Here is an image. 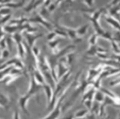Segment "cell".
<instances>
[{
  "label": "cell",
  "instance_id": "obj_15",
  "mask_svg": "<svg viewBox=\"0 0 120 119\" xmlns=\"http://www.w3.org/2000/svg\"><path fill=\"white\" fill-rule=\"evenodd\" d=\"M88 113H89V110H87V108H85V110H80L75 114V119L85 118V117L88 115Z\"/></svg>",
  "mask_w": 120,
  "mask_h": 119
},
{
  "label": "cell",
  "instance_id": "obj_4",
  "mask_svg": "<svg viewBox=\"0 0 120 119\" xmlns=\"http://www.w3.org/2000/svg\"><path fill=\"white\" fill-rule=\"evenodd\" d=\"M68 71H69L68 65L62 63V62H59V63H57V65H56V73H57V78H59V80L63 76H65Z\"/></svg>",
  "mask_w": 120,
  "mask_h": 119
},
{
  "label": "cell",
  "instance_id": "obj_2",
  "mask_svg": "<svg viewBox=\"0 0 120 119\" xmlns=\"http://www.w3.org/2000/svg\"><path fill=\"white\" fill-rule=\"evenodd\" d=\"M32 97H33V95H31V94H27V95H25V96L19 97V105H20L21 110L23 111V113L27 114L28 116H30V113H29V111H28L27 105H28L29 100L32 98Z\"/></svg>",
  "mask_w": 120,
  "mask_h": 119
},
{
  "label": "cell",
  "instance_id": "obj_22",
  "mask_svg": "<svg viewBox=\"0 0 120 119\" xmlns=\"http://www.w3.org/2000/svg\"><path fill=\"white\" fill-rule=\"evenodd\" d=\"M49 14L50 13H49V11H48V9L47 8H45V7L41 8V11H39V15H41L44 19H46V20H47V18L49 17Z\"/></svg>",
  "mask_w": 120,
  "mask_h": 119
},
{
  "label": "cell",
  "instance_id": "obj_26",
  "mask_svg": "<svg viewBox=\"0 0 120 119\" xmlns=\"http://www.w3.org/2000/svg\"><path fill=\"white\" fill-rule=\"evenodd\" d=\"M10 20H11V14H10V15H7V16H3V17L0 19V26L5 25V23Z\"/></svg>",
  "mask_w": 120,
  "mask_h": 119
},
{
  "label": "cell",
  "instance_id": "obj_42",
  "mask_svg": "<svg viewBox=\"0 0 120 119\" xmlns=\"http://www.w3.org/2000/svg\"><path fill=\"white\" fill-rule=\"evenodd\" d=\"M80 119H84V118H80Z\"/></svg>",
  "mask_w": 120,
  "mask_h": 119
},
{
  "label": "cell",
  "instance_id": "obj_8",
  "mask_svg": "<svg viewBox=\"0 0 120 119\" xmlns=\"http://www.w3.org/2000/svg\"><path fill=\"white\" fill-rule=\"evenodd\" d=\"M0 106L5 110H9L10 107V99L8 98L7 95L0 92Z\"/></svg>",
  "mask_w": 120,
  "mask_h": 119
},
{
  "label": "cell",
  "instance_id": "obj_1",
  "mask_svg": "<svg viewBox=\"0 0 120 119\" xmlns=\"http://www.w3.org/2000/svg\"><path fill=\"white\" fill-rule=\"evenodd\" d=\"M41 90H43V85L37 83L35 81V79L33 78V76H30V86L27 94H31L33 96H38Z\"/></svg>",
  "mask_w": 120,
  "mask_h": 119
},
{
  "label": "cell",
  "instance_id": "obj_36",
  "mask_svg": "<svg viewBox=\"0 0 120 119\" xmlns=\"http://www.w3.org/2000/svg\"><path fill=\"white\" fill-rule=\"evenodd\" d=\"M97 52H100V53H107V50L103 47H100V46H97Z\"/></svg>",
  "mask_w": 120,
  "mask_h": 119
},
{
  "label": "cell",
  "instance_id": "obj_43",
  "mask_svg": "<svg viewBox=\"0 0 120 119\" xmlns=\"http://www.w3.org/2000/svg\"><path fill=\"white\" fill-rule=\"evenodd\" d=\"M118 119H120V118H118Z\"/></svg>",
  "mask_w": 120,
  "mask_h": 119
},
{
  "label": "cell",
  "instance_id": "obj_20",
  "mask_svg": "<svg viewBox=\"0 0 120 119\" xmlns=\"http://www.w3.org/2000/svg\"><path fill=\"white\" fill-rule=\"evenodd\" d=\"M100 105H101V103H99V102H96L94 101V104H93V107H91V113L95 115H98L99 114V110H100Z\"/></svg>",
  "mask_w": 120,
  "mask_h": 119
},
{
  "label": "cell",
  "instance_id": "obj_10",
  "mask_svg": "<svg viewBox=\"0 0 120 119\" xmlns=\"http://www.w3.org/2000/svg\"><path fill=\"white\" fill-rule=\"evenodd\" d=\"M3 31L7 34H15L19 31V26H4L3 27Z\"/></svg>",
  "mask_w": 120,
  "mask_h": 119
},
{
  "label": "cell",
  "instance_id": "obj_14",
  "mask_svg": "<svg viewBox=\"0 0 120 119\" xmlns=\"http://www.w3.org/2000/svg\"><path fill=\"white\" fill-rule=\"evenodd\" d=\"M88 27H89V25H83V26H81L80 28H78L77 29V34H78V36H80V37H82V36H84L85 34H86V32H87V30H88Z\"/></svg>",
  "mask_w": 120,
  "mask_h": 119
},
{
  "label": "cell",
  "instance_id": "obj_9",
  "mask_svg": "<svg viewBox=\"0 0 120 119\" xmlns=\"http://www.w3.org/2000/svg\"><path fill=\"white\" fill-rule=\"evenodd\" d=\"M64 31L67 33V36L72 41H75L78 38V34H77V30L72 29V28H67V27H61Z\"/></svg>",
  "mask_w": 120,
  "mask_h": 119
},
{
  "label": "cell",
  "instance_id": "obj_12",
  "mask_svg": "<svg viewBox=\"0 0 120 119\" xmlns=\"http://www.w3.org/2000/svg\"><path fill=\"white\" fill-rule=\"evenodd\" d=\"M105 98V95L101 92V90H96L95 96H94V101L99 102V103H103Z\"/></svg>",
  "mask_w": 120,
  "mask_h": 119
},
{
  "label": "cell",
  "instance_id": "obj_28",
  "mask_svg": "<svg viewBox=\"0 0 120 119\" xmlns=\"http://www.w3.org/2000/svg\"><path fill=\"white\" fill-rule=\"evenodd\" d=\"M11 14V10L8 9V8H3V9L0 10V16L3 17V16H7V15H10Z\"/></svg>",
  "mask_w": 120,
  "mask_h": 119
},
{
  "label": "cell",
  "instance_id": "obj_40",
  "mask_svg": "<svg viewBox=\"0 0 120 119\" xmlns=\"http://www.w3.org/2000/svg\"><path fill=\"white\" fill-rule=\"evenodd\" d=\"M13 0H3V3H10V2H12Z\"/></svg>",
  "mask_w": 120,
  "mask_h": 119
},
{
  "label": "cell",
  "instance_id": "obj_30",
  "mask_svg": "<svg viewBox=\"0 0 120 119\" xmlns=\"http://www.w3.org/2000/svg\"><path fill=\"white\" fill-rule=\"evenodd\" d=\"M57 7H59V5H57L56 3H55V2H52L51 4L49 5V7L47 8V9H48V11H49V13H52V12L55 11V9H56Z\"/></svg>",
  "mask_w": 120,
  "mask_h": 119
},
{
  "label": "cell",
  "instance_id": "obj_38",
  "mask_svg": "<svg viewBox=\"0 0 120 119\" xmlns=\"http://www.w3.org/2000/svg\"><path fill=\"white\" fill-rule=\"evenodd\" d=\"M63 119H75V114L68 115V116H66L65 118H63Z\"/></svg>",
  "mask_w": 120,
  "mask_h": 119
},
{
  "label": "cell",
  "instance_id": "obj_17",
  "mask_svg": "<svg viewBox=\"0 0 120 119\" xmlns=\"http://www.w3.org/2000/svg\"><path fill=\"white\" fill-rule=\"evenodd\" d=\"M98 37H99V35H98L97 33H94V34H91V35H90V37H89V39H88L89 47H91V46H96V45H97Z\"/></svg>",
  "mask_w": 120,
  "mask_h": 119
},
{
  "label": "cell",
  "instance_id": "obj_27",
  "mask_svg": "<svg viewBox=\"0 0 120 119\" xmlns=\"http://www.w3.org/2000/svg\"><path fill=\"white\" fill-rule=\"evenodd\" d=\"M101 37L105 38V39H107V41L113 42V36H112V34L109 33V32H107V31H104V32H103V34L101 35Z\"/></svg>",
  "mask_w": 120,
  "mask_h": 119
},
{
  "label": "cell",
  "instance_id": "obj_16",
  "mask_svg": "<svg viewBox=\"0 0 120 119\" xmlns=\"http://www.w3.org/2000/svg\"><path fill=\"white\" fill-rule=\"evenodd\" d=\"M18 78V76H13V74H9V76H7L5 78H3L1 81H2V83H4V84H11L13 81H15L16 79Z\"/></svg>",
  "mask_w": 120,
  "mask_h": 119
},
{
  "label": "cell",
  "instance_id": "obj_35",
  "mask_svg": "<svg viewBox=\"0 0 120 119\" xmlns=\"http://www.w3.org/2000/svg\"><path fill=\"white\" fill-rule=\"evenodd\" d=\"M13 119H20V114H19V112L17 111V108H15V111H14Z\"/></svg>",
  "mask_w": 120,
  "mask_h": 119
},
{
  "label": "cell",
  "instance_id": "obj_25",
  "mask_svg": "<svg viewBox=\"0 0 120 119\" xmlns=\"http://www.w3.org/2000/svg\"><path fill=\"white\" fill-rule=\"evenodd\" d=\"M96 55H97L100 60H104V61H106V60H109V58H111V55H109V53H100V52H97Z\"/></svg>",
  "mask_w": 120,
  "mask_h": 119
},
{
  "label": "cell",
  "instance_id": "obj_21",
  "mask_svg": "<svg viewBox=\"0 0 120 119\" xmlns=\"http://www.w3.org/2000/svg\"><path fill=\"white\" fill-rule=\"evenodd\" d=\"M96 54H97V46H91L86 51V55L88 56H95Z\"/></svg>",
  "mask_w": 120,
  "mask_h": 119
},
{
  "label": "cell",
  "instance_id": "obj_34",
  "mask_svg": "<svg viewBox=\"0 0 120 119\" xmlns=\"http://www.w3.org/2000/svg\"><path fill=\"white\" fill-rule=\"evenodd\" d=\"M94 2H95V0H84V3L89 8H93L94 5Z\"/></svg>",
  "mask_w": 120,
  "mask_h": 119
},
{
  "label": "cell",
  "instance_id": "obj_37",
  "mask_svg": "<svg viewBox=\"0 0 120 119\" xmlns=\"http://www.w3.org/2000/svg\"><path fill=\"white\" fill-rule=\"evenodd\" d=\"M113 58H114V60H116V61L120 62V54H116V53H114V54H113Z\"/></svg>",
  "mask_w": 120,
  "mask_h": 119
},
{
  "label": "cell",
  "instance_id": "obj_39",
  "mask_svg": "<svg viewBox=\"0 0 120 119\" xmlns=\"http://www.w3.org/2000/svg\"><path fill=\"white\" fill-rule=\"evenodd\" d=\"M64 1H65V0H55L54 2H55V3H56V4H57V5H60V4H61V3H63V2H64Z\"/></svg>",
  "mask_w": 120,
  "mask_h": 119
},
{
  "label": "cell",
  "instance_id": "obj_41",
  "mask_svg": "<svg viewBox=\"0 0 120 119\" xmlns=\"http://www.w3.org/2000/svg\"><path fill=\"white\" fill-rule=\"evenodd\" d=\"M115 107H117V108H120V103H119V104H116V105H115Z\"/></svg>",
  "mask_w": 120,
  "mask_h": 119
},
{
  "label": "cell",
  "instance_id": "obj_3",
  "mask_svg": "<svg viewBox=\"0 0 120 119\" xmlns=\"http://www.w3.org/2000/svg\"><path fill=\"white\" fill-rule=\"evenodd\" d=\"M41 36H43V34L41 33H38V34H31V33H27V32H23V38H25V41L28 43V45L30 46V47H33L34 46V43L38 39V38H41Z\"/></svg>",
  "mask_w": 120,
  "mask_h": 119
},
{
  "label": "cell",
  "instance_id": "obj_32",
  "mask_svg": "<svg viewBox=\"0 0 120 119\" xmlns=\"http://www.w3.org/2000/svg\"><path fill=\"white\" fill-rule=\"evenodd\" d=\"M8 47V43H7V38H2L1 41H0V48L1 49H7Z\"/></svg>",
  "mask_w": 120,
  "mask_h": 119
},
{
  "label": "cell",
  "instance_id": "obj_5",
  "mask_svg": "<svg viewBox=\"0 0 120 119\" xmlns=\"http://www.w3.org/2000/svg\"><path fill=\"white\" fill-rule=\"evenodd\" d=\"M43 90L46 95L48 104H49L50 102H51V100H52V98H53V95H54V88H52L50 85H48V84L46 83V84L43 85Z\"/></svg>",
  "mask_w": 120,
  "mask_h": 119
},
{
  "label": "cell",
  "instance_id": "obj_19",
  "mask_svg": "<svg viewBox=\"0 0 120 119\" xmlns=\"http://www.w3.org/2000/svg\"><path fill=\"white\" fill-rule=\"evenodd\" d=\"M31 51H32V54H33V56L36 58V60L41 55V51H39V48L36 47V46H33V47L31 48Z\"/></svg>",
  "mask_w": 120,
  "mask_h": 119
},
{
  "label": "cell",
  "instance_id": "obj_13",
  "mask_svg": "<svg viewBox=\"0 0 120 119\" xmlns=\"http://www.w3.org/2000/svg\"><path fill=\"white\" fill-rule=\"evenodd\" d=\"M96 89L95 88H90L88 92H85L83 94V98H82V102H84L87 99H94V96H95Z\"/></svg>",
  "mask_w": 120,
  "mask_h": 119
},
{
  "label": "cell",
  "instance_id": "obj_24",
  "mask_svg": "<svg viewBox=\"0 0 120 119\" xmlns=\"http://www.w3.org/2000/svg\"><path fill=\"white\" fill-rule=\"evenodd\" d=\"M83 103H84V105L86 106L87 110L90 111L91 107H93V104H94V99H87V100H85Z\"/></svg>",
  "mask_w": 120,
  "mask_h": 119
},
{
  "label": "cell",
  "instance_id": "obj_18",
  "mask_svg": "<svg viewBox=\"0 0 120 119\" xmlns=\"http://www.w3.org/2000/svg\"><path fill=\"white\" fill-rule=\"evenodd\" d=\"M12 38H13V41L15 42L16 44H18V43H21V42L23 41V35L21 33H15L12 35Z\"/></svg>",
  "mask_w": 120,
  "mask_h": 119
},
{
  "label": "cell",
  "instance_id": "obj_11",
  "mask_svg": "<svg viewBox=\"0 0 120 119\" xmlns=\"http://www.w3.org/2000/svg\"><path fill=\"white\" fill-rule=\"evenodd\" d=\"M17 50H18V54H17V55H18L19 58H21V60H25V58H26V51H27V50H26V48H25V46H23L22 42L17 44Z\"/></svg>",
  "mask_w": 120,
  "mask_h": 119
},
{
  "label": "cell",
  "instance_id": "obj_6",
  "mask_svg": "<svg viewBox=\"0 0 120 119\" xmlns=\"http://www.w3.org/2000/svg\"><path fill=\"white\" fill-rule=\"evenodd\" d=\"M31 76H33V78L35 79V81L38 84H41V85L46 84V80H45V77H44V73L39 69H35L34 73L31 74Z\"/></svg>",
  "mask_w": 120,
  "mask_h": 119
},
{
  "label": "cell",
  "instance_id": "obj_31",
  "mask_svg": "<svg viewBox=\"0 0 120 119\" xmlns=\"http://www.w3.org/2000/svg\"><path fill=\"white\" fill-rule=\"evenodd\" d=\"M109 84V86H111V87H114V86L120 85V78H117L116 80H113V81H111Z\"/></svg>",
  "mask_w": 120,
  "mask_h": 119
},
{
  "label": "cell",
  "instance_id": "obj_23",
  "mask_svg": "<svg viewBox=\"0 0 120 119\" xmlns=\"http://www.w3.org/2000/svg\"><path fill=\"white\" fill-rule=\"evenodd\" d=\"M56 37V33H55L54 31H50L49 33L47 34V36H46V38H47L48 42H51V41H54V38Z\"/></svg>",
  "mask_w": 120,
  "mask_h": 119
},
{
  "label": "cell",
  "instance_id": "obj_33",
  "mask_svg": "<svg viewBox=\"0 0 120 119\" xmlns=\"http://www.w3.org/2000/svg\"><path fill=\"white\" fill-rule=\"evenodd\" d=\"M113 41L116 42V43H120V31H117V33L113 37Z\"/></svg>",
  "mask_w": 120,
  "mask_h": 119
},
{
  "label": "cell",
  "instance_id": "obj_29",
  "mask_svg": "<svg viewBox=\"0 0 120 119\" xmlns=\"http://www.w3.org/2000/svg\"><path fill=\"white\" fill-rule=\"evenodd\" d=\"M10 55V51L8 49H3L2 51H1V58L2 60H7L8 58H9Z\"/></svg>",
  "mask_w": 120,
  "mask_h": 119
},
{
  "label": "cell",
  "instance_id": "obj_7",
  "mask_svg": "<svg viewBox=\"0 0 120 119\" xmlns=\"http://www.w3.org/2000/svg\"><path fill=\"white\" fill-rule=\"evenodd\" d=\"M99 90H101V92H103V94H104L105 96H109V97H111L112 99H114V100H115V101L117 102V104H119V103H120V98H119V97H118L116 94H114V92H112V90H109V88H106V87H101Z\"/></svg>",
  "mask_w": 120,
  "mask_h": 119
}]
</instances>
